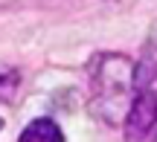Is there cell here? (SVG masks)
<instances>
[{"mask_svg":"<svg viewBox=\"0 0 157 142\" xmlns=\"http://www.w3.org/2000/svg\"><path fill=\"white\" fill-rule=\"evenodd\" d=\"M154 128H157V93L143 87L137 93V99L131 102L128 116H125V139L143 142V139L151 137Z\"/></svg>","mask_w":157,"mask_h":142,"instance_id":"obj_1","label":"cell"},{"mask_svg":"<svg viewBox=\"0 0 157 142\" xmlns=\"http://www.w3.org/2000/svg\"><path fill=\"white\" fill-rule=\"evenodd\" d=\"M154 75H157V26H154L151 38H148V44L143 46V55L134 67V87H140V90L148 87L154 81Z\"/></svg>","mask_w":157,"mask_h":142,"instance_id":"obj_2","label":"cell"},{"mask_svg":"<svg viewBox=\"0 0 157 142\" xmlns=\"http://www.w3.org/2000/svg\"><path fill=\"white\" fill-rule=\"evenodd\" d=\"M17 142H64V133L52 119H35L26 125Z\"/></svg>","mask_w":157,"mask_h":142,"instance_id":"obj_3","label":"cell"},{"mask_svg":"<svg viewBox=\"0 0 157 142\" xmlns=\"http://www.w3.org/2000/svg\"><path fill=\"white\" fill-rule=\"evenodd\" d=\"M0 128H3V119H0Z\"/></svg>","mask_w":157,"mask_h":142,"instance_id":"obj_4","label":"cell"}]
</instances>
